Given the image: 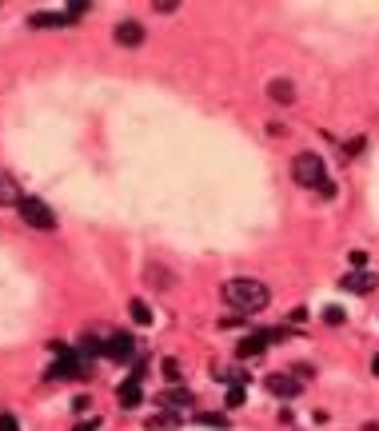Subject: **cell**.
Here are the masks:
<instances>
[{
  "label": "cell",
  "mask_w": 379,
  "mask_h": 431,
  "mask_svg": "<svg viewBox=\"0 0 379 431\" xmlns=\"http://www.w3.org/2000/svg\"><path fill=\"white\" fill-rule=\"evenodd\" d=\"M224 304L236 311H244V316H252V311H264L271 304V292H268V283H259V280H228L224 283Z\"/></svg>",
  "instance_id": "cell-1"
},
{
  "label": "cell",
  "mask_w": 379,
  "mask_h": 431,
  "mask_svg": "<svg viewBox=\"0 0 379 431\" xmlns=\"http://www.w3.org/2000/svg\"><path fill=\"white\" fill-rule=\"evenodd\" d=\"M292 176H295V184H304V188L331 184L328 180V164H323V156H316V152H300V156L292 160Z\"/></svg>",
  "instance_id": "cell-2"
},
{
  "label": "cell",
  "mask_w": 379,
  "mask_h": 431,
  "mask_svg": "<svg viewBox=\"0 0 379 431\" xmlns=\"http://www.w3.org/2000/svg\"><path fill=\"white\" fill-rule=\"evenodd\" d=\"M16 208H20V220H25L28 228H40V232H52V228H56V212H52L44 200L25 196L20 204H16Z\"/></svg>",
  "instance_id": "cell-3"
},
{
  "label": "cell",
  "mask_w": 379,
  "mask_h": 431,
  "mask_svg": "<svg viewBox=\"0 0 379 431\" xmlns=\"http://www.w3.org/2000/svg\"><path fill=\"white\" fill-rule=\"evenodd\" d=\"M379 283V271H347L340 280V288H347V292H355V296H364V292H371Z\"/></svg>",
  "instance_id": "cell-4"
},
{
  "label": "cell",
  "mask_w": 379,
  "mask_h": 431,
  "mask_svg": "<svg viewBox=\"0 0 379 431\" xmlns=\"http://www.w3.org/2000/svg\"><path fill=\"white\" fill-rule=\"evenodd\" d=\"M116 44H120V49H140V44H144V28L136 25V20L116 25Z\"/></svg>",
  "instance_id": "cell-5"
},
{
  "label": "cell",
  "mask_w": 379,
  "mask_h": 431,
  "mask_svg": "<svg viewBox=\"0 0 379 431\" xmlns=\"http://www.w3.org/2000/svg\"><path fill=\"white\" fill-rule=\"evenodd\" d=\"M116 399H120V407H140V399H144V392H140V375H132V380H124L120 387H116Z\"/></svg>",
  "instance_id": "cell-6"
},
{
  "label": "cell",
  "mask_w": 379,
  "mask_h": 431,
  "mask_svg": "<svg viewBox=\"0 0 379 431\" xmlns=\"http://www.w3.org/2000/svg\"><path fill=\"white\" fill-rule=\"evenodd\" d=\"M72 375H80V359L64 352V356L49 368V380H72Z\"/></svg>",
  "instance_id": "cell-7"
},
{
  "label": "cell",
  "mask_w": 379,
  "mask_h": 431,
  "mask_svg": "<svg viewBox=\"0 0 379 431\" xmlns=\"http://www.w3.org/2000/svg\"><path fill=\"white\" fill-rule=\"evenodd\" d=\"M104 356H112V359H128V356H132V335H124V332L108 335V344H104Z\"/></svg>",
  "instance_id": "cell-8"
},
{
  "label": "cell",
  "mask_w": 379,
  "mask_h": 431,
  "mask_svg": "<svg viewBox=\"0 0 379 431\" xmlns=\"http://www.w3.org/2000/svg\"><path fill=\"white\" fill-rule=\"evenodd\" d=\"M264 347H268V340H264V332H259V335H252V340H240V344H236V356L256 359V356H264Z\"/></svg>",
  "instance_id": "cell-9"
},
{
  "label": "cell",
  "mask_w": 379,
  "mask_h": 431,
  "mask_svg": "<svg viewBox=\"0 0 379 431\" xmlns=\"http://www.w3.org/2000/svg\"><path fill=\"white\" fill-rule=\"evenodd\" d=\"M268 392L271 395H300V380H292V375H268Z\"/></svg>",
  "instance_id": "cell-10"
},
{
  "label": "cell",
  "mask_w": 379,
  "mask_h": 431,
  "mask_svg": "<svg viewBox=\"0 0 379 431\" xmlns=\"http://www.w3.org/2000/svg\"><path fill=\"white\" fill-rule=\"evenodd\" d=\"M268 96L276 100V104H292V100H295L292 80H283V76H280V80H271V84H268Z\"/></svg>",
  "instance_id": "cell-11"
},
{
  "label": "cell",
  "mask_w": 379,
  "mask_h": 431,
  "mask_svg": "<svg viewBox=\"0 0 379 431\" xmlns=\"http://www.w3.org/2000/svg\"><path fill=\"white\" fill-rule=\"evenodd\" d=\"M28 25H37V28H56V25H72V16H60V13H37V16H28Z\"/></svg>",
  "instance_id": "cell-12"
},
{
  "label": "cell",
  "mask_w": 379,
  "mask_h": 431,
  "mask_svg": "<svg viewBox=\"0 0 379 431\" xmlns=\"http://www.w3.org/2000/svg\"><path fill=\"white\" fill-rule=\"evenodd\" d=\"M20 200L25 196H20V188L13 184V176L0 172V204H20Z\"/></svg>",
  "instance_id": "cell-13"
},
{
  "label": "cell",
  "mask_w": 379,
  "mask_h": 431,
  "mask_svg": "<svg viewBox=\"0 0 379 431\" xmlns=\"http://www.w3.org/2000/svg\"><path fill=\"white\" fill-rule=\"evenodd\" d=\"M188 404H192L188 392H164L160 395V407H188Z\"/></svg>",
  "instance_id": "cell-14"
},
{
  "label": "cell",
  "mask_w": 379,
  "mask_h": 431,
  "mask_svg": "<svg viewBox=\"0 0 379 431\" xmlns=\"http://www.w3.org/2000/svg\"><path fill=\"white\" fill-rule=\"evenodd\" d=\"M176 427H180L176 416H152L148 419V431H176Z\"/></svg>",
  "instance_id": "cell-15"
},
{
  "label": "cell",
  "mask_w": 379,
  "mask_h": 431,
  "mask_svg": "<svg viewBox=\"0 0 379 431\" xmlns=\"http://www.w3.org/2000/svg\"><path fill=\"white\" fill-rule=\"evenodd\" d=\"M132 320L144 328V323H152V311H148V304L144 300H132Z\"/></svg>",
  "instance_id": "cell-16"
},
{
  "label": "cell",
  "mask_w": 379,
  "mask_h": 431,
  "mask_svg": "<svg viewBox=\"0 0 379 431\" xmlns=\"http://www.w3.org/2000/svg\"><path fill=\"white\" fill-rule=\"evenodd\" d=\"M196 423H204V427H228V416H220V411H208V416H196Z\"/></svg>",
  "instance_id": "cell-17"
},
{
  "label": "cell",
  "mask_w": 379,
  "mask_h": 431,
  "mask_svg": "<svg viewBox=\"0 0 379 431\" xmlns=\"http://www.w3.org/2000/svg\"><path fill=\"white\" fill-rule=\"evenodd\" d=\"M343 320H347L343 308H323V323H343Z\"/></svg>",
  "instance_id": "cell-18"
},
{
  "label": "cell",
  "mask_w": 379,
  "mask_h": 431,
  "mask_svg": "<svg viewBox=\"0 0 379 431\" xmlns=\"http://www.w3.org/2000/svg\"><path fill=\"white\" fill-rule=\"evenodd\" d=\"M228 407H244V383H236L232 392H228Z\"/></svg>",
  "instance_id": "cell-19"
},
{
  "label": "cell",
  "mask_w": 379,
  "mask_h": 431,
  "mask_svg": "<svg viewBox=\"0 0 379 431\" xmlns=\"http://www.w3.org/2000/svg\"><path fill=\"white\" fill-rule=\"evenodd\" d=\"M0 431H20L16 416H8V411H0Z\"/></svg>",
  "instance_id": "cell-20"
},
{
  "label": "cell",
  "mask_w": 379,
  "mask_h": 431,
  "mask_svg": "<svg viewBox=\"0 0 379 431\" xmlns=\"http://www.w3.org/2000/svg\"><path fill=\"white\" fill-rule=\"evenodd\" d=\"M164 375H168V380H180V364H176V359H164Z\"/></svg>",
  "instance_id": "cell-21"
},
{
  "label": "cell",
  "mask_w": 379,
  "mask_h": 431,
  "mask_svg": "<svg viewBox=\"0 0 379 431\" xmlns=\"http://www.w3.org/2000/svg\"><path fill=\"white\" fill-rule=\"evenodd\" d=\"M364 144H367L364 136H355L352 144H343V152H347V156H355V152H364Z\"/></svg>",
  "instance_id": "cell-22"
},
{
  "label": "cell",
  "mask_w": 379,
  "mask_h": 431,
  "mask_svg": "<svg viewBox=\"0 0 379 431\" xmlns=\"http://www.w3.org/2000/svg\"><path fill=\"white\" fill-rule=\"evenodd\" d=\"M152 8H156V13H176V4H172V0H156Z\"/></svg>",
  "instance_id": "cell-23"
},
{
  "label": "cell",
  "mask_w": 379,
  "mask_h": 431,
  "mask_svg": "<svg viewBox=\"0 0 379 431\" xmlns=\"http://www.w3.org/2000/svg\"><path fill=\"white\" fill-rule=\"evenodd\" d=\"M100 427V419H92V423H76V431H96Z\"/></svg>",
  "instance_id": "cell-24"
},
{
  "label": "cell",
  "mask_w": 379,
  "mask_h": 431,
  "mask_svg": "<svg viewBox=\"0 0 379 431\" xmlns=\"http://www.w3.org/2000/svg\"><path fill=\"white\" fill-rule=\"evenodd\" d=\"M371 371H375V375H379V356H375V359H371Z\"/></svg>",
  "instance_id": "cell-25"
},
{
  "label": "cell",
  "mask_w": 379,
  "mask_h": 431,
  "mask_svg": "<svg viewBox=\"0 0 379 431\" xmlns=\"http://www.w3.org/2000/svg\"><path fill=\"white\" fill-rule=\"evenodd\" d=\"M364 431H379V423H367V427Z\"/></svg>",
  "instance_id": "cell-26"
}]
</instances>
